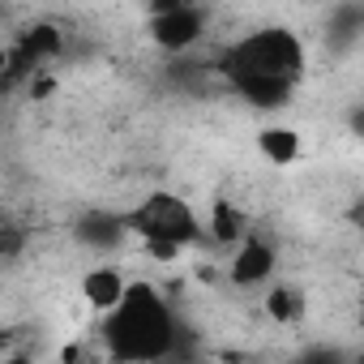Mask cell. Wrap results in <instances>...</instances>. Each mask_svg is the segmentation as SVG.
I'll use <instances>...</instances> for the list:
<instances>
[{"label":"cell","mask_w":364,"mask_h":364,"mask_svg":"<svg viewBox=\"0 0 364 364\" xmlns=\"http://www.w3.org/2000/svg\"><path fill=\"white\" fill-rule=\"evenodd\" d=\"M223 73L232 90H240L253 107L287 103L304 73V43L287 26H262L232 43L223 56Z\"/></svg>","instance_id":"cell-1"},{"label":"cell","mask_w":364,"mask_h":364,"mask_svg":"<svg viewBox=\"0 0 364 364\" xmlns=\"http://www.w3.org/2000/svg\"><path fill=\"white\" fill-rule=\"evenodd\" d=\"M176 351V317L150 283H129L124 300L103 313V355L163 360Z\"/></svg>","instance_id":"cell-2"},{"label":"cell","mask_w":364,"mask_h":364,"mask_svg":"<svg viewBox=\"0 0 364 364\" xmlns=\"http://www.w3.org/2000/svg\"><path fill=\"white\" fill-rule=\"evenodd\" d=\"M129 232L137 240H171L189 249L202 236V223L180 193H150L129 210Z\"/></svg>","instance_id":"cell-3"},{"label":"cell","mask_w":364,"mask_h":364,"mask_svg":"<svg viewBox=\"0 0 364 364\" xmlns=\"http://www.w3.org/2000/svg\"><path fill=\"white\" fill-rule=\"evenodd\" d=\"M206 35V14L202 5H185V9H167V14H150V39L163 52H189L198 48Z\"/></svg>","instance_id":"cell-4"},{"label":"cell","mask_w":364,"mask_h":364,"mask_svg":"<svg viewBox=\"0 0 364 364\" xmlns=\"http://www.w3.org/2000/svg\"><path fill=\"white\" fill-rule=\"evenodd\" d=\"M60 48H65V35H60V26L56 22H35V26H26V35H22V43L14 48V56H9V69H5V77L14 82V77H31V73H39L48 60H56L60 56Z\"/></svg>","instance_id":"cell-5"},{"label":"cell","mask_w":364,"mask_h":364,"mask_svg":"<svg viewBox=\"0 0 364 364\" xmlns=\"http://www.w3.org/2000/svg\"><path fill=\"white\" fill-rule=\"evenodd\" d=\"M228 274H232V283H240V287H262V283H270V279H274V249H270L266 240H257V236H245V240L236 245L232 262H228Z\"/></svg>","instance_id":"cell-6"},{"label":"cell","mask_w":364,"mask_h":364,"mask_svg":"<svg viewBox=\"0 0 364 364\" xmlns=\"http://www.w3.org/2000/svg\"><path fill=\"white\" fill-rule=\"evenodd\" d=\"M77 291H82L86 309H95V313H112V309L124 300V291H129V279H124L116 266H95V270H86V274H82Z\"/></svg>","instance_id":"cell-7"},{"label":"cell","mask_w":364,"mask_h":364,"mask_svg":"<svg viewBox=\"0 0 364 364\" xmlns=\"http://www.w3.org/2000/svg\"><path fill=\"white\" fill-rule=\"evenodd\" d=\"M300 133L296 129H287V124H266L262 133H257V150H262V159L266 163H274V167H291L296 159H300Z\"/></svg>","instance_id":"cell-8"},{"label":"cell","mask_w":364,"mask_h":364,"mask_svg":"<svg viewBox=\"0 0 364 364\" xmlns=\"http://www.w3.org/2000/svg\"><path fill=\"white\" fill-rule=\"evenodd\" d=\"M266 313H270L279 326H291V321L304 317V296H300L296 287H287V283H274V287L266 291Z\"/></svg>","instance_id":"cell-9"},{"label":"cell","mask_w":364,"mask_h":364,"mask_svg":"<svg viewBox=\"0 0 364 364\" xmlns=\"http://www.w3.org/2000/svg\"><path fill=\"white\" fill-rule=\"evenodd\" d=\"M124 232H129V219L90 215V219H82V228H77V240H86V245H116Z\"/></svg>","instance_id":"cell-10"},{"label":"cell","mask_w":364,"mask_h":364,"mask_svg":"<svg viewBox=\"0 0 364 364\" xmlns=\"http://www.w3.org/2000/svg\"><path fill=\"white\" fill-rule=\"evenodd\" d=\"M210 236H215L219 245H240V236H245V215H240L236 206H228V202H215Z\"/></svg>","instance_id":"cell-11"},{"label":"cell","mask_w":364,"mask_h":364,"mask_svg":"<svg viewBox=\"0 0 364 364\" xmlns=\"http://www.w3.org/2000/svg\"><path fill=\"white\" fill-rule=\"evenodd\" d=\"M185 5H202V0H150V14H167V9H185Z\"/></svg>","instance_id":"cell-12"},{"label":"cell","mask_w":364,"mask_h":364,"mask_svg":"<svg viewBox=\"0 0 364 364\" xmlns=\"http://www.w3.org/2000/svg\"><path fill=\"white\" fill-rule=\"evenodd\" d=\"M360 321H364V296H360Z\"/></svg>","instance_id":"cell-13"}]
</instances>
